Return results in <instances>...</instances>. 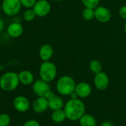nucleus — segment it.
<instances>
[{
    "label": "nucleus",
    "mask_w": 126,
    "mask_h": 126,
    "mask_svg": "<svg viewBox=\"0 0 126 126\" xmlns=\"http://www.w3.org/2000/svg\"><path fill=\"white\" fill-rule=\"evenodd\" d=\"M35 17L36 15L32 8H27L23 13V19L26 22H32Z\"/></svg>",
    "instance_id": "21"
},
{
    "label": "nucleus",
    "mask_w": 126,
    "mask_h": 126,
    "mask_svg": "<svg viewBox=\"0 0 126 126\" xmlns=\"http://www.w3.org/2000/svg\"><path fill=\"white\" fill-rule=\"evenodd\" d=\"M119 15H120V16L122 19L126 20V5H123V6H122L120 8V10H119Z\"/></svg>",
    "instance_id": "26"
},
{
    "label": "nucleus",
    "mask_w": 126,
    "mask_h": 126,
    "mask_svg": "<svg viewBox=\"0 0 126 126\" xmlns=\"http://www.w3.org/2000/svg\"><path fill=\"white\" fill-rule=\"evenodd\" d=\"M80 126H96L97 122L95 118L88 114H84L79 120Z\"/></svg>",
    "instance_id": "17"
},
{
    "label": "nucleus",
    "mask_w": 126,
    "mask_h": 126,
    "mask_svg": "<svg viewBox=\"0 0 126 126\" xmlns=\"http://www.w3.org/2000/svg\"><path fill=\"white\" fill-rule=\"evenodd\" d=\"M18 79L21 84L24 85H30L34 82V75L28 70L21 71L18 74Z\"/></svg>",
    "instance_id": "15"
},
{
    "label": "nucleus",
    "mask_w": 126,
    "mask_h": 126,
    "mask_svg": "<svg viewBox=\"0 0 126 126\" xmlns=\"http://www.w3.org/2000/svg\"><path fill=\"white\" fill-rule=\"evenodd\" d=\"M48 103H49V108L52 111L62 109L64 105L62 98L55 94H53L51 97L48 99Z\"/></svg>",
    "instance_id": "16"
},
{
    "label": "nucleus",
    "mask_w": 126,
    "mask_h": 126,
    "mask_svg": "<svg viewBox=\"0 0 126 126\" xmlns=\"http://www.w3.org/2000/svg\"><path fill=\"white\" fill-rule=\"evenodd\" d=\"M18 75L14 71L4 73L0 77V88L6 92L15 91L19 85Z\"/></svg>",
    "instance_id": "2"
},
{
    "label": "nucleus",
    "mask_w": 126,
    "mask_h": 126,
    "mask_svg": "<svg viewBox=\"0 0 126 126\" xmlns=\"http://www.w3.org/2000/svg\"><path fill=\"white\" fill-rule=\"evenodd\" d=\"M53 48L49 44L43 45L39 49V57L42 60V62L49 61L53 56Z\"/></svg>",
    "instance_id": "14"
},
{
    "label": "nucleus",
    "mask_w": 126,
    "mask_h": 126,
    "mask_svg": "<svg viewBox=\"0 0 126 126\" xmlns=\"http://www.w3.org/2000/svg\"><path fill=\"white\" fill-rule=\"evenodd\" d=\"M124 30H125V33H126V20L125 24H124Z\"/></svg>",
    "instance_id": "30"
},
{
    "label": "nucleus",
    "mask_w": 126,
    "mask_h": 126,
    "mask_svg": "<svg viewBox=\"0 0 126 126\" xmlns=\"http://www.w3.org/2000/svg\"><path fill=\"white\" fill-rule=\"evenodd\" d=\"M22 126H41L39 123L35 120H29L26 121Z\"/></svg>",
    "instance_id": "25"
},
{
    "label": "nucleus",
    "mask_w": 126,
    "mask_h": 126,
    "mask_svg": "<svg viewBox=\"0 0 126 126\" xmlns=\"http://www.w3.org/2000/svg\"><path fill=\"white\" fill-rule=\"evenodd\" d=\"M32 91L37 97H46L47 100L54 94L49 82L41 79H37L32 83Z\"/></svg>",
    "instance_id": "5"
},
{
    "label": "nucleus",
    "mask_w": 126,
    "mask_h": 126,
    "mask_svg": "<svg viewBox=\"0 0 126 126\" xmlns=\"http://www.w3.org/2000/svg\"><path fill=\"white\" fill-rule=\"evenodd\" d=\"M11 123V118L7 114H0V126H9Z\"/></svg>",
    "instance_id": "23"
},
{
    "label": "nucleus",
    "mask_w": 126,
    "mask_h": 126,
    "mask_svg": "<svg viewBox=\"0 0 126 126\" xmlns=\"http://www.w3.org/2000/svg\"><path fill=\"white\" fill-rule=\"evenodd\" d=\"M94 85L95 88L100 91L106 90L109 85V76L103 71L96 74L94 78Z\"/></svg>",
    "instance_id": "10"
},
{
    "label": "nucleus",
    "mask_w": 126,
    "mask_h": 126,
    "mask_svg": "<svg viewBox=\"0 0 126 126\" xmlns=\"http://www.w3.org/2000/svg\"><path fill=\"white\" fill-rule=\"evenodd\" d=\"M36 16L44 17L51 10V4L47 0H37L32 7Z\"/></svg>",
    "instance_id": "7"
},
{
    "label": "nucleus",
    "mask_w": 126,
    "mask_h": 126,
    "mask_svg": "<svg viewBox=\"0 0 126 126\" xmlns=\"http://www.w3.org/2000/svg\"><path fill=\"white\" fill-rule=\"evenodd\" d=\"M37 0H20L22 7L25 8H32Z\"/></svg>",
    "instance_id": "24"
},
{
    "label": "nucleus",
    "mask_w": 126,
    "mask_h": 126,
    "mask_svg": "<svg viewBox=\"0 0 126 126\" xmlns=\"http://www.w3.org/2000/svg\"><path fill=\"white\" fill-rule=\"evenodd\" d=\"M81 1L85 7L92 9H95L100 4V0H81Z\"/></svg>",
    "instance_id": "22"
},
{
    "label": "nucleus",
    "mask_w": 126,
    "mask_h": 126,
    "mask_svg": "<svg viewBox=\"0 0 126 126\" xmlns=\"http://www.w3.org/2000/svg\"><path fill=\"white\" fill-rule=\"evenodd\" d=\"M101 126H114V124L111 123V122H109V121H106V122H104Z\"/></svg>",
    "instance_id": "28"
},
{
    "label": "nucleus",
    "mask_w": 126,
    "mask_h": 126,
    "mask_svg": "<svg viewBox=\"0 0 126 126\" xmlns=\"http://www.w3.org/2000/svg\"><path fill=\"white\" fill-rule=\"evenodd\" d=\"M24 32V27L22 25L18 22H11L7 27V33L11 38H18Z\"/></svg>",
    "instance_id": "11"
},
{
    "label": "nucleus",
    "mask_w": 126,
    "mask_h": 126,
    "mask_svg": "<svg viewBox=\"0 0 126 126\" xmlns=\"http://www.w3.org/2000/svg\"><path fill=\"white\" fill-rule=\"evenodd\" d=\"M1 11H2V10H1V4L0 3V13H1Z\"/></svg>",
    "instance_id": "31"
},
{
    "label": "nucleus",
    "mask_w": 126,
    "mask_h": 126,
    "mask_svg": "<svg viewBox=\"0 0 126 126\" xmlns=\"http://www.w3.org/2000/svg\"><path fill=\"white\" fill-rule=\"evenodd\" d=\"M32 110L37 114H42L45 112L49 108L48 100L46 97H38L36 100H34L32 105Z\"/></svg>",
    "instance_id": "12"
},
{
    "label": "nucleus",
    "mask_w": 126,
    "mask_h": 126,
    "mask_svg": "<svg viewBox=\"0 0 126 126\" xmlns=\"http://www.w3.org/2000/svg\"><path fill=\"white\" fill-rule=\"evenodd\" d=\"M85 110L86 108L84 103L78 98L69 100L65 104L63 109L66 119L71 121L79 120L85 114Z\"/></svg>",
    "instance_id": "1"
},
{
    "label": "nucleus",
    "mask_w": 126,
    "mask_h": 126,
    "mask_svg": "<svg viewBox=\"0 0 126 126\" xmlns=\"http://www.w3.org/2000/svg\"><path fill=\"white\" fill-rule=\"evenodd\" d=\"M51 119L55 123H62L66 119V116L63 110L58 109L53 111L51 115Z\"/></svg>",
    "instance_id": "18"
},
{
    "label": "nucleus",
    "mask_w": 126,
    "mask_h": 126,
    "mask_svg": "<svg viewBox=\"0 0 126 126\" xmlns=\"http://www.w3.org/2000/svg\"><path fill=\"white\" fill-rule=\"evenodd\" d=\"M75 92L79 98H86L91 94L92 87L89 83L82 82L76 85Z\"/></svg>",
    "instance_id": "13"
},
{
    "label": "nucleus",
    "mask_w": 126,
    "mask_h": 126,
    "mask_svg": "<svg viewBox=\"0 0 126 126\" xmlns=\"http://www.w3.org/2000/svg\"><path fill=\"white\" fill-rule=\"evenodd\" d=\"M89 69L94 74H98L103 70L102 63L97 59H92L89 63Z\"/></svg>",
    "instance_id": "19"
},
{
    "label": "nucleus",
    "mask_w": 126,
    "mask_h": 126,
    "mask_svg": "<svg viewBox=\"0 0 126 126\" xmlns=\"http://www.w3.org/2000/svg\"><path fill=\"white\" fill-rule=\"evenodd\" d=\"M94 18L100 22L106 23L111 20V13L105 6H97L94 9Z\"/></svg>",
    "instance_id": "9"
},
{
    "label": "nucleus",
    "mask_w": 126,
    "mask_h": 126,
    "mask_svg": "<svg viewBox=\"0 0 126 126\" xmlns=\"http://www.w3.org/2000/svg\"><path fill=\"white\" fill-rule=\"evenodd\" d=\"M20 0H3L1 2L2 12L8 16H15L21 9Z\"/></svg>",
    "instance_id": "6"
},
{
    "label": "nucleus",
    "mask_w": 126,
    "mask_h": 126,
    "mask_svg": "<svg viewBox=\"0 0 126 126\" xmlns=\"http://www.w3.org/2000/svg\"><path fill=\"white\" fill-rule=\"evenodd\" d=\"M69 97H70V99H77V98H78L77 94H76L75 91H74L73 93H72V94L69 95Z\"/></svg>",
    "instance_id": "29"
},
{
    "label": "nucleus",
    "mask_w": 126,
    "mask_h": 126,
    "mask_svg": "<svg viewBox=\"0 0 126 126\" xmlns=\"http://www.w3.org/2000/svg\"><path fill=\"white\" fill-rule=\"evenodd\" d=\"M83 18L86 21H91L94 19V9L85 7V9L82 12Z\"/></svg>",
    "instance_id": "20"
},
{
    "label": "nucleus",
    "mask_w": 126,
    "mask_h": 126,
    "mask_svg": "<svg viewBox=\"0 0 126 126\" xmlns=\"http://www.w3.org/2000/svg\"><path fill=\"white\" fill-rule=\"evenodd\" d=\"M4 28V22L1 19H0V33L3 31Z\"/></svg>",
    "instance_id": "27"
},
{
    "label": "nucleus",
    "mask_w": 126,
    "mask_h": 126,
    "mask_svg": "<svg viewBox=\"0 0 126 126\" xmlns=\"http://www.w3.org/2000/svg\"><path fill=\"white\" fill-rule=\"evenodd\" d=\"M52 1H61V0H52Z\"/></svg>",
    "instance_id": "32"
},
{
    "label": "nucleus",
    "mask_w": 126,
    "mask_h": 126,
    "mask_svg": "<svg viewBox=\"0 0 126 126\" xmlns=\"http://www.w3.org/2000/svg\"><path fill=\"white\" fill-rule=\"evenodd\" d=\"M13 103L14 108L20 113H25L28 111L30 108V100L26 97L22 95L16 97L13 100Z\"/></svg>",
    "instance_id": "8"
},
{
    "label": "nucleus",
    "mask_w": 126,
    "mask_h": 126,
    "mask_svg": "<svg viewBox=\"0 0 126 126\" xmlns=\"http://www.w3.org/2000/svg\"><path fill=\"white\" fill-rule=\"evenodd\" d=\"M39 76L41 79L49 83L52 82L57 76L56 65L50 61L42 62L39 68Z\"/></svg>",
    "instance_id": "4"
},
{
    "label": "nucleus",
    "mask_w": 126,
    "mask_h": 126,
    "mask_svg": "<svg viewBox=\"0 0 126 126\" xmlns=\"http://www.w3.org/2000/svg\"><path fill=\"white\" fill-rule=\"evenodd\" d=\"M75 81L72 76H63L57 81L56 90L62 96H69L75 91Z\"/></svg>",
    "instance_id": "3"
}]
</instances>
